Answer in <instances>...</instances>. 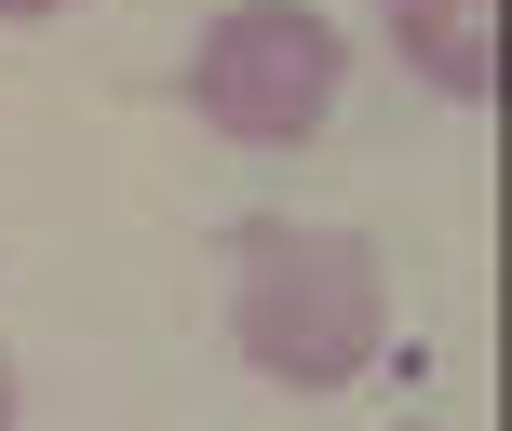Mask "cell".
Returning a JSON list of instances; mask_svg holds the SVG:
<instances>
[{"instance_id":"3","label":"cell","mask_w":512,"mask_h":431,"mask_svg":"<svg viewBox=\"0 0 512 431\" xmlns=\"http://www.w3.org/2000/svg\"><path fill=\"white\" fill-rule=\"evenodd\" d=\"M391 54L445 108H486L499 95V0H391Z\"/></svg>"},{"instance_id":"1","label":"cell","mask_w":512,"mask_h":431,"mask_svg":"<svg viewBox=\"0 0 512 431\" xmlns=\"http://www.w3.org/2000/svg\"><path fill=\"white\" fill-rule=\"evenodd\" d=\"M230 337L283 391H351L391 351V270L364 229L324 216H243L230 229Z\"/></svg>"},{"instance_id":"4","label":"cell","mask_w":512,"mask_h":431,"mask_svg":"<svg viewBox=\"0 0 512 431\" xmlns=\"http://www.w3.org/2000/svg\"><path fill=\"white\" fill-rule=\"evenodd\" d=\"M27 14H68V0H0V27H27Z\"/></svg>"},{"instance_id":"2","label":"cell","mask_w":512,"mask_h":431,"mask_svg":"<svg viewBox=\"0 0 512 431\" xmlns=\"http://www.w3.org/2000/svg\"><path fill=\"white\" fill-rule=\"evenodd\" d=\"M337 95H351V41L310 0H216L189 41V108L230 149H310L337 122Z\"/></svg>"},{"instance_id":"5","label":"cell","mask_w":512,"mask_h":431,"mask_svg":"<svg viewBox=\"0 0 512 431\" xmlns=\"http://www.w3.org/2000/svg\"><path fill=\"white\" fill-rule=\"evenodd\" d=\"M0 431H14V364H0Z\"/></svg>"}]
</instances>
